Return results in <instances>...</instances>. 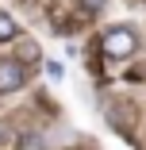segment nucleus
Here are the masks:
<instances>
[{
    "label": "nucleus",
    "mask_w": 146,
    "mask_h": 150,
    "mask_svg": "<svg viewBox=\"0 0 146 150\" xmlns=\"http://www.w3.org/2000/svg\"><path fill=\"white\" fill-rule=\"evenodd\" d=\"M104 54L108 58H127V54H135V46H138V39H135V31L131 27H111V31L104 35Z\"/></svg>",
    "instance_id": "obj_1"
},
{
    "label": "nucleus",
    "mask_w": 146,
    "mask_h": 150,
    "mask_svg": "<svg viewBox=\"0 0 146 150\" xmlns=\"http://www.w3.org/2000/svg\"><path fill=\"white\" fill-rule=\"evenodd\" d=\"M23 85V66L19 62H0V93H16V88Z\"/></svg>",
    "instance_id": "obj_2"
},
{
    "label": "nucleus",
    "mask_w": 146,
    "mask_h": 150,
    "mask_svg": "<svg viewBox=\"0 0 146 150\" xmlns=\"http://www.w3.org/2000/svg\"><path fill=\"white\" fill-rule=\"evenodd\" d=\"M12 39H16V19L0 12V42H12Z\"/></svg>",
    "instance_id": "obj_3"
},
{
    "label": "nucleus",
    "mask_w": 146,
    "mask_h": 150,
    "mask_svg": "<svg viewBox=\"0 0 146 150\" xmlns=\"http://www.w3.org/2000/svg\"><path fill=\"white\" fill-rule=\"evenodd\" d=\"M19 58H23V62H39V46L35 42H23L19 46Z\"/></svg>",
    "instance_id": "obj_4"
},
{
    "label": "nucleus",
    "mask_w": 146,
    "mask_h": 150,
    "mask_svg": "<svg viewBox=\"0 0 146 150\" xmlns=\"http://www.w3.org/2000/svg\"><path fill=\"white\" fill-rule=\"evenodd\" d=\"M46 77L50 81H62V66H58V62H46Z\"/></svg>",
    "instance_id": "obj_5"
}]
</instances>
